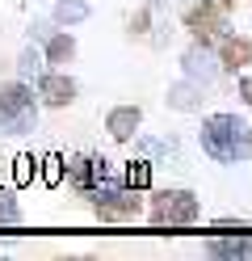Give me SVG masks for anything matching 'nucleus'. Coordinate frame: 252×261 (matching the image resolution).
Here are the masks:
<instances>
[{"mask_svg":"<svg viewBox=\"0 0 252 261\" xmlns=\"http://www.w3.org/2000/svg\"><path fill=\"white\" fill-rule=\"evenodd\" d=\"M202 148L218 165H240L252 152V126H244V118L235 114H210L202 122Z\"/></svg>","mask_w":252,"mask_h":261,"instance_id":"obj_1","label":"nucleus"},{"mask_svg":"<svg viewBox=\"0 0 252 261\" xmlns=\"http://www.w3.org/2000/svg\"><path fill=\"white\" fill-rule=\"evenodd\" d=\"M38 122V101H34L30 85L13 80V85H0V130L5 135H25Z\"/></svg>","mask_w":252,"mask_h":261,"instance_id":"obj_2","label":"nucleus"},{"mask_svg":"<svg viewBox=\"0 0 252 261\" xmlns=\"http://www.w3.org/2000/svg\"><path fill=\"white\" fill-rule=\"evenodd\" d=\"M193 219H198V198L189 190H164L151 202V223L156 227H181V223H193Z\"/></svg>","mask_w":252,"mask_h":261,"instance_id":"obj_3","label":"nucleus"},{"mask_svg":"<svg viewBox=\"0 0 252 261\" xmlns=\"http://www.w3.org/2000/svg\"><path fill=\"white\" fill-rule=\"evenodd\" d=\"M89 198L97 202L101 215H134L139 211V194L134 190H118V186H105V181H97L89 190Z\"/></svg>","mask_w":252,"mask_h":261,"instance_id":"obj_4","label":"nucleus"},{"mask_svg":"<svg viewBox=\"0 0 252 261\" xmlns=\"http://www.w3.org/2000/svg\"><path fill=\"white\" fill-rule=\"evenodd\" d=\"M223 13L227 9H218L214 0H202V5H193L189 13H185V30H193V34L206 42V38H214L218 30H223Z\"/></svg>","mask_w":252,"mask_h":261,"instance_id":"obj_5","label":"nucleus"},{"mask_svg":"<svg viewBox=\"0 0 252 261\" xmlns=\"http://www.w3.org/2000/svg\"><path fill=\"white\" fill-rule=\"evenodd\" d=\"M38 97H42V106H72L76 101V80L72 76H63V72H42L38 76Z\"/></svg>","mask_w":252,"mask_h":261,"instance_id":"obj_6","label":"nucleus"},{"mask_svg":"<svg viewBox=\"0 0 252 261\" xmlns=\"http://www.w3.org/2000/svg\"><path fill=\"white\" fill-rule=\"evenodd\" d=\"M139 122H143V114H139V106H118V110H109V118H105V130L118 139V143H126L134 130H139Z\"/></svg>","mask_w":252,"mask_h":261,"instance_id":"obj_7","label":"nucleus"},{"mask_svg":"<svg viewBox=\"0 0 252 261\" xmlns=\"http://www.w3.org/2000/svg\"><path fill=\"white\" fill-rule=\"evenodd\" d=\"M185 72H189V80H202V85H210V80L218 76V63H214V55L206 51V42L185 51Z\"/></svg>","mask_w":252,"mask_h":261,"instance_id":"obj_8","label":"nucleus"},{"mask_svg":"<svg viewBox=\"0 0 252 261\" xmlns=\"http://www.w3.org/2000/svg\"><path fill=\"white\" fill-rule=\"evenodd\" d=\"M248 55H252V46L244 38H223V46H218V63H223L227 72H240L248 63Z\"/></svg>","mask_w":252,"mask_h":261,"instance_id":"obj_9","label":"nucleus"},{"mask_svg":"<svg viewBox=\"0 0 252 261\" xmlns=\"http://www.w3.org/2000/svg\"><path fill=\"white\" fill-rule=\"evenodd\" d=\"M210 253L214 257H252V240L248 236H214Z\"/></svg>","mask_w":252,"mask_h":261,"instance_id":"obj_10","label":"nucleus"},{"mask_svg":"<svg viewBox=\"0 0 252 261\" xmlns=\"http://www.w3.org/2000/svg\"><path fill=\"white\" fill-rule=\"evenodd\" d=\"M84 17H89V5L84 0H59L55 5V21H63V25H76Z\"/></svg>","mask_w":252,"mask_h":261,"instance_id":"obj_11","label":"nucleus"},{"mask_svg":"<svg viewBox=\"0 0 252 261\" xmlns=\"http://www.w3.org/2000/svg\"><path fill=\"white\" fill-rule=\"evenodd\" d=\"M72 55H76L72 34H55V38H50V46H46V63H67Z\"/></svg>","mask_w":252,"mask_h":261,"instance_id":"obj_12","label":"nucleus"},{"mask_svg":"<svg viewBox=\"0 0 252 261\" xmlns=\"http://www.w3.org/2000/svg\"><path fill=\"white\" fill-rule=\"evenodd\" d=\"M0 223H5V227L21 223V211H17V202H13V194H9V190H0Z\"/></svg>","mask_w":252,"mask_h":261,"instance_id":"obj_13","label":"nucleus"},{"mask_svg":"<svg viewBox=\"0 0 252 261\" xmlns=\"http://www.w3.org/2000/svg\"><path fill=\"white\" fill-rule=\"evenodd\" d=\"M13 181L17 186H30L34 181V156H17L13 160Z\"/></svg>","mask_w":252,"mask_h":261,"instance_id":"obj_14","label":"nucleus"},{"mask_svg":"<svg viewBox=\"0 0 252 261\" xmlns=\"http://www.w3.org/2000/svg\"><path fill=\"white\" fill-rule=\"evenodd\" d=\"M126 181H130L134 190H143V186L151 181V169H147V160H130V169H126Z\"/></svg>","mask_w":252,"mask_h":261,"instance_id":"obj_15","label":"nucleus"},{"mask_svg":"<svg viewBox=\"0 0 252 261\" xmlns=\"http://www.w3.org/2000/svg\"><path fill=\"white\" fill-rule=\"evenodd\" d=\"M168 106H173V110H193L198 101H193V89L189 85H177L173 93H168Z\"/></svg>","mask_w":252,"mask_h":261,"instance_id":"obj_16","label":"nucleus"},{"mask_svg":"<svg viewBox=\"0 0 252 261\" xmlns=\"http://www.w3.org/2000/svg\"><path fill=\"white\" fill-rule=\"evenodd\" d=\"M17 68H21V76H42V55L38 51H21V59H17Z\"/></svg>","mask_w":252,"mask_h":261,"instance_id":"obj_17","label":"nucleus"},{"mask_svg":"<svg viewBox=\"0 0 252 261\" xmlns=\"http://www.w3.org/2000/svg\"><path fill=\"white\" fill-rule=\"evenodd\" d=\"M59 177H63V160L59 156H46L42 160V181L46 186H59Z\"/></svg>","mask_w":252,"mask_h":261,"instance_id":"obj_18","label":"nucleus"},{"mask_svg":"<svg viewBox=\"0 0 252 261\" xmlns=\"http://www.w3.org/2000/svg\"><path fill=\"white\" fill-rule=\"evenodd\" d=\"M240 97L252 106V76H244V80H240Z\"/></svg>","mask_w":252,"mask_h":261,"instance_id":"obj_19","label":"nucleus"},{"mask_svg":"<svg viewBox=\"0 0 252 261\" xmlns=\"http://www.w3.org/2000/svg\"><path fill=\"white\" fill-rule=\"evenodd\" d=\"M214 5H218V9H231V0H214Z\"/></svg>","mask_w":252,"mask_h":261,"instance_id":"obj_20","label":"nucleus"}]
</instances>
